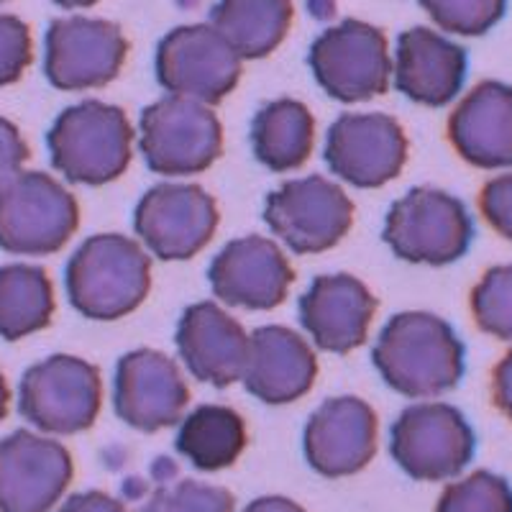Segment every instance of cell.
I'll return each instance as SVG.
<instances>
[{
  "mask_svg": "<svg viewBox=\"0 0 512 512\" xmlns=\"http://www.w3.org/2000/svg\"><path fill=\"white\" fill-rule=\"evenodd\" d=\"M466 349L446 320L433 313H400L387 320L374 346V367L405 397H438L464 377Z\"/></svg>",
  "mask_w": 512,
  "mask_h": 512,
  "instance_id": "obj_1",
  "label": "cell"
},
{
  "mask_svg": "<svg viewBox=\"0 0 512 512\" xmlns=\"http://www.w3.org/2000/svg\"><path fill=\"white\" fill-rule=\"evenodd\" d=\"M152 290V259L144 246L121 233H98L67 264L72 308L90 320H118L134 313Z\"/></svg>",
  "mask_w": 512,
  "mask_h": 512,
  "instance_id": "obj_2",
  "label": "cell"
},
{
  "mask_svg": "<svg viewBox=\"0 0 512 512\" xmlns=\"http://www.w3.org/2000/svg\"><path fill=\"white\" fill-rule=\"evenodd\" d=\"M52 164L64 180L105 185L123 175L134 157V126L123 108L85 100L59 113L47 136Z\"/></svg>",
  "mask_w": 512,
  "mask_h": 512,
  "instance_id": "obj_3",
  "label": "cell"
},
{
  "mask_svg": "<svg viewBox=\"0 0 512 512\" xmlns=\"http://www.w3.org/2000/svg\"><path fill=\"white\" fill-rule=\"evenodd\" d=\"M80 226L75 195L44 172H21L0 190V249L47 256L62 249Z\"/></svg>",
  "mask_w": 512,
  "mask_h": 512,
  "instance_id": "obj_4",
  "label": "cell"
},
{
  "mask_svg": "<svg viewBox=\"0 0 512 512\" xmlns=\"http://www.w3.org/2000/svg\"><path fill=\"white\" fill-rule=\"evenodd\" d=\"M474 223L466 205L436 187H415L397 200L384 221V241L413 264H451L469 251Z\"/></svg>",
  "mask_w": 512,
  "mask_h": 512,
  "instance_id": "obj_5",
  "label": "cell"
},
{
  "mask_svg": "<svg viewBox=\"0 0 512 512\" xmlns=\"http://www.w3.org/2000/svg\"><path fill=\"white\" fill-rule=\"evenodd\" d=\"M139 146L157 175H200L221 157L223 126L210 105L169 95L141 113Z\"/></svg>",
  "mask_w": 512,
  "mask_h": 512,
  "instance_id": "obj_6",
  "label": "cell"
},
{
  "mask_svg": "<svg viewBox=\"0 0 512 512\" xmlns=\"http://www.w3.org/2000/svg\"><path fill=\"white\" fill-rule=\"evenodd\" d=\"M103 379L80 356L54 354L34 364L21 379L18 408L34 428L54 436L88 431L100 413Z\"/></svg>",
  "mask_w": 512,
  "mask_h": 512,
  "instance_id": "obj_7",
  "label": "cell"
},
{
  "mask_svg": "<svg viewBox=\"0 0 512 512\" xmlns=\"http://www.w3.org/2000/svg\"><path fill=\"white\" fill-rule=\"evenodd\" d=\"M392 456L418 482H446L464 472L477 448L472 425L446 402H418L392 425Z\"/></svg>",
  "mask_w": 512,
  "mask_h": 512,
  "instance_id": "obj_8",
  "label": "cell"
},
{
  "mask_svg": "<svg viewBox=\"0 0 512 512\" xmlns=\"http://www.w3.org/2000/svg\"><path fill=\"white\" fill-rule=\"evenodd\" d=\"M308 62L320 88L341 103L372 100L390 88L387 36L356 18L323 31L310 47Z\"/></svg>",
  "mask_w": 512,
  "mask_h": 512,
  "instance_id": "obj_9",
  "label": "cell"
},
{
  "mask_svg": "<svg viewBox=\"0 0 512 512\" xmlns=\"http://www.w3.org/2000/svg\"><path fill=\"white\" fill-rule=\"evenodd\" d=\"M157 80L175 98L216 105L239 85L241 57L213 26H177L159 41Z\"/></svg>",
  "mask_w": 512,
  "mask_h": 512,
  "instance_id": "obj_10",
  "label": "cell"
},
{
  "mask_svg": "<svg viewBox=\"0 0 512 512\" xmlns=\"http://www.w3.org/2000/svg\"><path fill=\"white\" fill-rule=\"evenodd\" d=\"M264 221L295 254H320L344 239L354 223V203L326 177L290 180L264 205Z\"/></svg>",
  "mask_w": 512,
  "mask_h": 512,
  "instance_id": "obj_11",
  "label": "cell"
},
{
  "mask_svg": "<svg viewBox=\"0 0 512 512\" xmlns=\"http://www.w3.org/2000/svg\"><path fill=\"white\" fill-rule=\"evenodd\" d=\"M216 200L200 185L164 182L139 200L134 228L149 254L162 262H185L216 236Z\"/></svg>",
  "mask_w": 512,
  "mask_h": 512,
  "instance_id": "obj_12",
  "label": "cell"
},
{
  "mask_svg": "<svg viewBox=\"0 0 512 512\" xmlns=\"http://www.w3.org/2000/svg\"><path fill=\"white\" fill-rule=\"evenodd\" d=\"M126 54V36L111 21L85 16L57 18L47 31L44 72L54 88L67 93L103 88L116 80Z\"/></svg>",
  "mask_w": 512,
  "mask_h": 512,
  "instance_id": "obj_13",
  "label": "cell"
},
{
  "mask_svg": "<svg viewBox=\"0 0 512 512\" xmlns=\"http://www.w3.org/2000/svg\"><path fill=\"white\" fill-rule=\"evenodd\" d=\"M75 477L59 441L16 431L0 441V512H52Z\"/></svg>",
  "mask_w": 512,
  "mask_h": 512,
  "instance_id": "obj_14",
  "label": "cell"
},
{
  "mask_svg": "<svg viewBox=\"0 0 512 512\" xmlns=\"http://www.w3.org/2000/svg\"><path fill=\"white\" fill-rule=\"evenodd\" d=\"M408 162V139L384 113H344L328 131L326 164L354 187H382Z\"/></svg>",
  "mask_w": 512,
  "mask_h": 512,
  "instance_id": "obj_15",
  "label": "cell"
},
{
  "mask_svg": "<svg viewBox=\"0 0 512 512\" xmlns=\"http://www.w3.org/2000/svg\"><path fill=\"white\" fill-rule=\"evenodd\" d=\"M190 402V390L175 359L154 349L128 351L116 367L113 408L126 425L157 433L175 425Z\"/></svg>",
  "mask_w": 512,
  "mask_h": 512,
  "instance_id": "obj_16",
  "label": "cell"
},
{
  "mask_svg": "<svg viewBox=\"0 0 512 512\" xmlns=\"http://www.w3.org/2000/svg\"><path fill=\"white\" fill-rule=\"evenodd\" d=\"M379 423L359 397H331L305 425V459L323 477H351L377 454Z\"/></svg>",
  "mask_w": 512,
  "mask_h": 512,
  "instance_id": "obj_17",
  "label": "cell"
},
{
  "mask_svg": "<svg viewBox=\"0 0 512 512\" xmlns=\"http://www.w3.org/2000/svg\"><path fill=\"white\" fill-rule=\"evenodd\" d=\"M295 282L287 256L274 241L246 236L231 241L210 264V287L233 308L272 310L285 303Z\"/></svg>",
  "mask_w": 512,
  "mask_h": 512,
  "instance_id": "obj_18",
  "label": "cell"
},
{
  "mask_svg": "<svg viewBox=\"0 0 512 512\" xmlns=\"http://www.w3.org/2000/svg\"><path fill=\"white\" fill-rule=\"evenodd\" d=\"M377 297L351 274H323L300 297V323L315 346L331 354H349L369 336Z\"/></svg>",
  "mask_w": 512,
  "mask_h": 512,
  "instance_id": "obj_19",
  "label": "cell"
},
{
  "mask_svg": "<svg viewBox=\"0 0 512 512\" xmlns=\"http://www.w3.org/2000/svg\"><path fill=\"white\" fill-rule=\"evenodd\" d=\"M318 377V359L300 333L264 326L249 336L244 361L246 390L267 405H287L308 395Z\"/></svg>",
  "mask_w": 512,
  "mask_h": 512,
  "instance_id": "obj_20",
  "label": "cell"
},
{
  "mask_svg": "<svg viewBox=\"0 0 512 512\" xmlns=\"http://www.w3.org/2000/svg\"><path fill=\"white\" fill-rule=\"evenodd\" d=\"M466 49L423 26L402 31L392 72L395 85L413 103L441 108L461 93L466 80Z\"/></svg>",
  "mask_w": 512,
  "mask_h": 512,
  "instance_id": "obj_21",
  "label": "cell"
},
{
  "mask_svg": "<svg viewBox=\"0 0 512 512\" xmlns=\"http://www.w3.org/2000/svg\"><path fill=\"white\" fill-rule=\"evenodd\" d=\"M448 139L472 167H512V85L479 82L448 118Z\"/></svg>",
  "mask_w": 512,
  "mask_h": 512,
  "instance_id": "obj_22",
  "label": "cell"
},
{
  "mask_svg": "<svg viewBox=\"0 0 512 512\" xmlns=\"http://www.w3.org/2000/svg\"><path fill=\"white\" fill-rule=\"evenodd\" d=\"M249 336L236 318L216 303H198L182 313L177 351L195 379L213 387L239 382Z\"/></svg>",
  "mask_w": 512,
  "mask_h": 512,
  "instance_id": "obj_23",
  "label": "cell"
},
{
  "mask_svg": "<svg viewBox=\"0 0 512 512\" xmlns=\"http://www.w3.org/2000/svg\"><path fill=\"white\" fill-rule=\"evenodd\" d=\"M292 0H218L210 18L213 29L241 59H264L290 31Z\"/></svg>",
  "mask_w": 512,
  "mask_h": 512,
  "instance_id": "obj_24",
  "label": "cell"
},
{
  "mask_svg": "<svg viewBox=\"0 0 512 512\" xmlns=\"http://www.w3.org/2000/svg\"><path fill=\"white\" fill-rule=\"evenodd\" d=\"M256 159L272 172H292L313 154L315 118L300 100H274L251 123Z\"/></svg>",
  "mask_w": 512,
  "mask_h": 512,
  "instance_id": "obj_25",
  "label": "cell"
},
{
  "mask_svg": "<svg viewBox=\"0 0 512 512\" xmlns=\"http://www.w3.org/2000/svg\"><path fill=\"white\" fill-rule=\"evenodd\" d=\"M244 448V418L226 405H200L182 420L177 433V451L203 472H221L236 464Z\"/></svg>",
  "mask_w": 512,
  "mask_h": 512,
  "instance_id": "obj_26",
  "label": "cell"
},
{
  "mask_svg": "<svg viewBox=\"0 0 512 512\" xmlns=\"http://www.w3.org/2000/svg\"><path fill=\"white\" fill-rule=\"evenodd\" d=\"M54 285L31 264L0 267V338L18 341L52 323Z\"/></svg>",
  "mask_w": 512,
  "mask_h": 512,
  "instance_id": "obj_27",
  "label": "cell"
},
{
  "mask_svg": "<svg viewBox=\"0 0 512 512\" xmlns=\"http://www.w3.org/2000/svg\"><path fill=\"white\" fill-rule=\"evenodd\" d=\"M477 326L500 341H512V264L487 269L472 292Z\"/></svg>",
  "mask_w": 512,
  "mask_h": 512,
  "instance_id": "obj_28",
  "label": "cell"
},
{
  "mask_svg": "<svg viewBox=\"0 0 512 512\" xmlns=\"http://www.w3.org/2000/svg\"><path fill=\"white\" fill-rule=\"evenodd\" d=\"M436 512H512V487L492 472H474L443 489Z\"/></svg>",
  "mask_w": 512,
  "mask_h": 512,
  "instance_id": "obj_29",
  "label": "cell"
},
{
  "mask_svg": "<svg viewBox=\"0 0 512 512\" xmlns=\"http://www.w3.org/2000/svg\"><path fill=\"white\" fill-rule=\"evenodd\" d=\"M420 6L441 31L482 36L500 24L507 0H420Z\"/></svg>",
  "mask_w": 512,
  "mask_h": 512,
  "instance_id": "obj_30",
  "label": "cell"
},
{
  "mask_svg": "<svg viewBox=\"0 0 512 512\" xmlns=\"http://www.w3.org/2000/svg\"><path fill=\"white\" fill-rule=\"evenodd\" d=\"M144 512H233V497L223 487L182 479L157 489L144 505Z\"/></svg>",
  "mask_w": 512,
  "mask_h": 512,
  "instance_id": "obj_31",
  "label": "cell"
},
{
  "mask_svg": "<svg viewBox=\"0 0 512 512\" xmlns=\"http://www.w3.org/2000/svg\"><path fill=\"white\" fill-rule=\"evenodd\" d=\"M34 62L31 29L18 16L0 13V88L21 80Z\"/></svg>",
  "mask_w": 512,
  "mask_h": 512,
  "instance_id": "obj_32",
  "label": "cell"
},
{
  "mask_svg": "<svg viewBox=\"0 0 512 512\" xmlns=\"http://www.w3.org/2000/svg\"><path fill=\"white\" fill-rule=\"evenodd\" d=\"M479 208H482L484 221L495 228L500 236L512 241V172L492 177V180L482 187Z\"/></svg>",
  "mask_w": 512,
  "mask_h": 512,
  "instance_id": "obj_33",
  "label": "cell"
},
{
  "mask_svg": "<svg viewBox=\"0 0 512 512\" xmlns=\"http://www.w3.org/2000/svg\"><path fill=\"white\" fill-rule=\"evenodd\" d=\"M29 162V144L21 136L16 123L0 118V190L24 172Z\"/></svg>",
  "mask_w": 512,
  "mask_h": 512,
  "instance_id": "obj_34",
  "label": "cell"
},
{
  "mask_svg": "<svg viewBox=\"0 0 512 512\" xmlns=\"http://www.w3.org/2000/svg\"><path fill=\"white\" fill-rule=\"evenodd\" d=\"M59 512H128L123 502H118L116 497L105 495V492H80V495H72L70 500L59 507Z\"/></svg>",
  "mask_w": 512,
  "mask_h": 512,
  "instance_id": "obj_35",
  "label": "cell"
},
{
  "mask_svg": "<svg viewBox=\"0 0 512 512\" xmlns=\"http://www.w3.org/2000/svg\"><path fill=\"white\" fill-rule=\"evenodd\" d=\"M492 397L495 405L507 420H512V349L492 372Z\"/></svg>",
  "mask_w": 512,
  "mask_h": 512,
  "instance_id": "obj_36",
  "label": "cell"
},
{
  "mask_svg": "<svg viewBox=\"0 0 512 512\" xmlns=\"http://www.w3.org/2000/svg\"><path fill=\"white\" fill-rule=\"evenodd\" d=\"M244 512H305V510L297 505V502L287 500V497L269 495V497H259V500L251 502Z\"/></svg>",
  "mask_w": 512,
  "mask_h": 512,
  "instance_id": "obj_37",
  "label": "cell"
},
{
  "mask_svg": "<svg viewBox=\"0 0 512 512\" xmlns=\"http://www.w3.org/2000/svg\"><path fill=\"white\" fill-rule=\"evenodd\" d=\"M8 408H11V387H8L3 372H0V420L6 418Z\"/></svg>",
  "mask_w": 512,
  "mask_h": 512,
  "instance_id": "obj_38",
  "label": "cell"
},
{
  "mask_svg": "<svg viewBox=\"0 0 512 512\" xmlns=\"http://www.w3.org/2000/svg\"><path fill=\"white\" fill-rule=\"evenodd\" d=\"M54 3H57V6H62V8H90V6H95V3H98V0H54Z\"/></svg>",
  "mask_w": 512,
  "mask_h": 512,
  "instance_id": "obj_39",
  "label": "cell"
},
{
  "mask_svg": "<svg viewBox=\"0 0 512 512\" xmlns=\"http://www.w3.org/2000/svg\"><path fill=\"white\" fill-rule=\"evenodd\" d=\"M0 3H6V0H0Z\"/></svg>",
  "mask_w": 512,
  "mask_h": 512,
  "instance_id": "obj_40",
  "label": "cell"
}]
</instances>
